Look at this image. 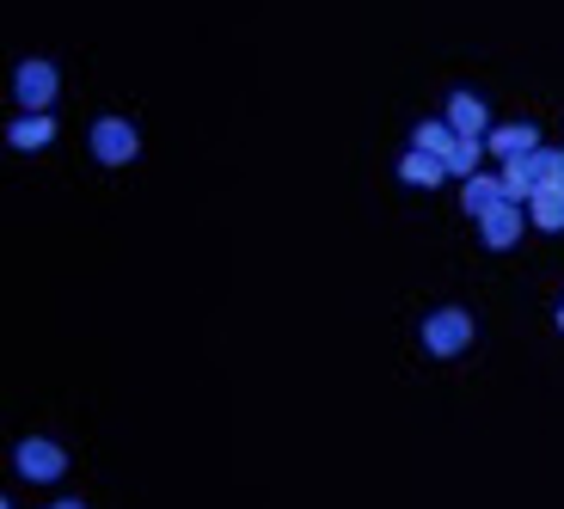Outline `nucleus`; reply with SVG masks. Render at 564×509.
<instances>
[{
	"instance_id": "6e6552de",
	"label": "nucleus",
	"mask_w": 564,
	"mask_h": 509,
	"mask_svg": "<svg viewBox=\"0 0 564 509\" xmlns=\"http://www.w3.org/2000/svg\"><path fill=\"white\" fill-rule=\"evenodd\" d=\"M7 142H13L19 154H37V148H50V142H56V117H50V111H25V117H13V129H7Z\"/></svg>"
},
{
	"instance_id": "ddd939ff",
	"label": "nucleus",
	"mask_w": 564,
	"mask_h": 509,
	"mask_svg": "<svg viewBox=\"0 0 564 509\" xmlns=\"http://www.w3.org/2000/svg\"><path fill=\"white\" fill-rule=\"evenodd\" d=\"M479 160H485L479 136H454L448 154H442V166H448V178H473V172H479Z\"/></svg>"
},
{
	"instance_id": "f03ea898",
	"label": "nucleus",
	"mask_w": 564,
	"mask_h": 509,
	"mask_svg": "<svg viewBox=\"0 0 564 509\" xmlns=\"http://www.w3.org/2000/svg\"><path fill=\"white\" fill-rule=\"evenodd\" d=\"M13 467H19V479H31V485H62V473H68V448L50 442V436H25L13 448Z\"/></svg>"
},
{
	"instance_id": "2eb2a0df",
	"label": "nucleus",
	"mask_w": 564,
	"mask_h": 509,
	"mask_svg": "<svg viewBox=\"0 0 564 509\" xmlns=\"http://www.w3.org/2000/svg\"><path fill=\"white\" fill-rule=\"evenodd\" d=\"M50 509H86V503H80V497H62V503H50Z\"/></svg>"
},
{
	"instance_id": "39448f33",
	"label": "nucleus",
	"mask_w": 564,
	"mask_h": 509,
	"mask_svg": "<svg viewBox=\"0 0 564 509\" xmlns=\"http://www.w3.org/2000/svg\"><path fill=\"white\" fill-rule=\"evenodd\" d=\"M528 203H497V209L491 215H479V234H485V246H491V252H509V246H516V240H522V221H528Z\"/></svg>"
},
{
	"instance_id": "f8f14e48",
	"label": "nucleus",
	"mask_w": 564,
	"mask_h": 509,
	"mask_svg": "<svg viewBox=\"0 0 564 509\" xmlns=\"http://www.w3.org/2000/svg\"><path fill=\"white\" fill-rule=\"evenodd\" d=\"M503 197H509L503 178H485V172H473V178H466V191H460V203H466V215H473V221H479V215H491Z\"/></svg>"
},
{
	"instance_id": "dca6fc26",
	"label": "nucleus",
	"mask_w": 564,
	"mask_h": 509,
	"mask_svg": "<svg viewBox=\"0 0 564 509\" xmlns=\"http://www.w3.org/2000/svg\"><path fill=\"white\" fill-rule=\"evenodd\" d=\"M558 326H564V301H558Z\"/></svg>"
},
{
	"instance_id": "20e7f679",
	"label": "nucleus",
	"mask_w": 564,
	"mask_h": 509,
	"mask_svg": "<svg viewBox=\"0 0 564 509\" xmlns=\"http://www.w3.org/2000/svg\"><path fill=\"white\" fill-rule=\"evenodd\" d=\"M86 142H93V160H99V166H129V160L141 154V136H135L129 117H99Z\"/></svg>"
},
{
	"instance_id": "f257e3e1",
	"label": "nucleus",
	"mask_w": 564,
	"mask_h": 509,
	"mask_svg": "<svg viewBox=\"0 0 564 509\" xmlns=\"http://www.w3.org/2000/svg\"><path fill=\"white\" fill-rule=\"evenodd\" d=\"M423 350L430 356H466L473 350V313L466 307H436L423 320Z\"/></svg>"
},
{
	"instance_id": "1a4fd4ad",
	"label": "nucleus",
	"mask_w": 564,
	"mask_h": 509,
	"mask_svg": "<svg viewBox=\"0 0 564 509\" xmlns=\"http://www.w3.org/2000/svg\"><path fill=\"white\" fill-rule=\"evenodd\" d=\"M399 178L417 184V191H436V184L448 178V166H442V154H430V148H405V154H399Z\"/></svg>"
},
{
	"instance_id": "7ed1b4c3",
	"label": "nucleus",
	"mask_w": 564,
	"mask_h": 509,
	"mask_svg": "<svg viewBox=\"0 0 564 509\" xmlns=\"http://www.w3.org/2000/svg\"><path fill=\"white\" fill-rule=\"evenodd\" d=\"M56 93H62V68H56V62L31 56V62H19V68H13V99L25 105V111H50Z\"/></svg>"
},
{
	"instance_id": "4468645a",
	"label": "nucleus",
	"mask_w": 564,
	"mask_h": 509,
	"mask_svg": "<svg viewBox=\"0 0 564 509\" xmlns=\"http://www.w3.org/2000/svg\"><path fill=\"white\" fill-rule=\"evenodd\" d=\"M540 166H546L552 184H564V148H540Z\"/></svg>"
},
{
	"instance_id": "9b49d317",
	"label": "nucleus",
	"mask_w": 564,
	"mask_h": 509,
	"mask_svg": "<svg viewBox=\"0 0 564 509\" xmlns=\"http://www.w3.org/2000/svg\"><path fill=\"white\" fill-rule=\"evenodd\" d=\"M528 221L546 227V234H564V184H540L534 197H528Z\"/></svg>"
},
{
	"instance_id": "0eeeda50",
	"label": "nucleus",
	"mask_w": 564,
	"mask_h": 509,
	"mask_svg": "<svg viewBox=\"0 0 564 509\" xmlns=\"http://www.w3.org/2000/svg\"><path fill=\"white\" fill-rule=\"evenodd\" d=\"M546 184V166H540V148L534 154H522V160H503V191H509V203H528Z\"/></svg>"
},
{
	"instance_id": "f3484780",
	"label": "nucleus",
	"mask_w": 564,
	"mask_h": 509,
	"mask_svg": "<svg viewBox=\"0 0 564 509\" xmlns=\"http://www.w3.org/2000/svg\"><path fill=\"white\" fill-rule=\"evenodd\" d=\"M7 509H13V503H7Z\"/></svg>"
},
{
	"instance_id": "423d86ee",
	"label": "nucleus",
	"mask_w": 564,
	"mask_h": 509,
	"mask_svg": "<svg viewBox=\"0 0 564 509\" xmlns=\"http://www.w3.org/2000/svg\"><path fill=\"white\" fill-rule=\"evenodd\" d=\"M534 148H540L534 123H491L485 129V154H497V160H522V154H534Z\"/></svg>"
},
{
	"instance_id": "9d476101",
	"label": "nucleus",
	"mask_w": 564,
	"mask_h": 509,
	"mask_svg": "<svg viewBox=\"0 0 564 509\" xmlns=\"http://www.w3.org/2000/svg\"><path fill=\"white\" fill-rule=\"evenodd\" d=\"M448 123L460 129V136H479V142H485V129H491V111H485L479 93H448Z\"/></svg>"
}]
</instances>
